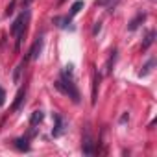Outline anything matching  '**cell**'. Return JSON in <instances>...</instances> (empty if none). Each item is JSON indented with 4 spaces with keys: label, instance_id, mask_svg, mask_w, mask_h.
Listing matches in <instances>:
<instances>
[{
    "label": "cell",
    "instance_id": "6da1fadb",
    "mask_svg": "<svg viewBox=\"0 0 157 157\" xmlns=\"http://www.w3.org/2000/svg\"><path fill=\"white\" fill-rule=\"evenodd\" d=\"M54 87L59 91V93H63L65 96H68L74 104H78L80 102V91L76 89V83H74V80H72V76H68V74H63L59 80H56V83H54Z\"/></svg>",
    "mask_w": 157,
    "mask_h": 157
},
{
    "label": "cell",
    "instance_id": "52a82bcc",
    "mask_svg": "<svg viewBox=\"0 0 157 157\" xmlns=\"http://www.w3.org/2000/svg\"><path fill=\"white\" fill-rule=\"evenodd\" d=\"M144 19H146V15H144V13H139V15H137V17H135V19H133L131 22H129L128 30H129V32L137 30V28H139V24H140V22H144Z\"/></svg>",
    "mask_w": 157,
    "mask_h": 157
},
{
    "label": "cell",
    "instance_id": "7a4b0ae2",
    "mask_svg": "<svg viewBox=\"0 0 157 157\" xmlns=\"http://www.w3.org/2000/svg\"><path fill=\"white\" fill-rule=\"evenodd\" d=\"M28 21H30V11L26 10V11H22V13L17 17V21H15L13 26H11V35H17V50H19L21 44H22V39H24V33H26V24H28Z\"/></svg>",
    "mask_w": 157,
    "mask_h": 157
},
{
    "label": "cell",
    "instance_id": "9c48e42d",
    "mask_svg": "<svg viewBox=\"0 0 157 157\" xmlns=\"http://www.w3.org/2000/svg\"><path fill=\"white\" fill-rule=\"evenodd\" d=\"M153 39H155V32H153V30H150V32L146 33V37H144V43H142V50H148V48L153 44Z\"/></svg>",
    "mask_w": 157,
    "mask_h": 157
},
{
    "label": "cell",
    "instance_id": "ba28073f",
    "mask_svg": "<svg viewBox=\"0 0 157 157\" xmlns=\"http://www.w3.org/2000/svg\"><path fill=\"white\" fill-rule=\"evenodd\" d=\"M83 153H85V155H93V153H94V142L91 140L89 135L85 137V142H83Z\"/></svg>",
    "mask_w": 157,
    "mask_h": 157
},
{
    "label": "cell",
    "instance_id": "e0dca14e",
    "mask_svg": "<svg viewBox=\"0 0 157 157\" xmlns=\"http://www.w3.org/2000/svg\"><path fill=\"white\" fill-rule=\"evenodd\" d=\"M15 4H17L15 0H11V4H10V6H8V10H6V15H11V13H13V10H15Z\"/></svg>",
    "mask_w": 157,
    "mask_h": 157
},
{
    "label": "cell",
    "instance_id": "9a60e30c",
    "mask_svg": "<svg viewBox=\"0 0 157 157\" xmlns=\"http://www.w3.org/2000/svg\"><path fill=\"white\" fill-rule=\"evenodd\" d=\"M151 67H153V59H150V61L144 65V70H140V72H139V76H146V74L151 70Z\"/></svg>",
    "mask_w": 157,
    "mask_h": 157
},
{
    "label": "cell",
    "instance_id": "5bb4252c",
    "mask_svg": "<svg viewBox=\"0 0 157 157\" xmlns=\"http://www.w3.org/2000/svg\"><path fill=\"white\" fill-rule=\"evenodd\" d=\"M22 67H24V63H21V65L15 68V74H13V82H15V83H19V82H21V72H22Z\"/></svg>",
    "mask_w": 157,
    "mask_h": 157
},
{
    "label": "cell",
    "instance_id": "7c38bea8",
    "mask_svg": "<svg viewBox=\"0 0 157 157\" xmlns=\"http://www.w3.org/2000/svg\"><path fill=\"white\" fill-rule=\"evenodd\" d=\"M70 21H72V19H70L68 15H67V17H63V19H59V17H57V19H54V22H56L59 28H65L67 24H70Z\"/></svg>",
    "mask_w": 157,
    "mask_h": 157
},
{
    "label": "cell",
    "instance_id": "5b68a950",
    "mask_svg": "<svg viewBox=\"0 0 157 157\" xmlns=\"http://www.w3.org/2000/svg\"><path fill=\"white\" fill-rule=\"evenodd\" d=\"M13 146H15L19 151H30V142H28V137L15 139V140H13Z\"/></svg>",
    "mask_w": 157,
    "mask_h": 157
},
{
    "label": "cell",
    "instance_id": "8fae6325",
    "mask_svg": "<svg viewBox=\"0 0 157 157\" xmlns=\"http://www.w3.org/2000/svg\"><path fill=\"white\" fill-rule=\"evenodd\" d=\"M82 8H83V2H82V0H78V2H74V4H72V8H70V13H68V17L72 19L74 15H78Z\"/></svg>",
    "mask_w": 157,
    "mask_h": 157
},
{
    "label": "cell",
    "instance_id": "ac0fdd59",
    "mask_svg": "<svg viewBox=\"0 0 157 157\" xmlns=\"http://www.w3.org/2000/svg\"><path fill=\"white\" fill-rule=\"evenodd\" d=\"M4 102H6V91L0 87V105H4Z\"/></svg>",
    "mask_w": 157,
    "mask_h": 157
},
{
    "label": "cell",
    "instance_id": "30bf717a",
    "mask_svg": "<svg viewBox=\"0 0 157 157\" xmlns=\"http://www.w3.org/2000/svg\"><path fill=\"white\" fill-rule=\"evenodd\" d=\"M24 94H26V89H21V91L17 93V100H15V104H13V111H19V109H21V105H22V102H24Z\"/></svg>",
    "mask_w": 157,
    "mask_h": 157
},
{
    "label": "cell",
    "instance_id": "d6986e66",
    "mask_svg": "<svg viewBox=\"0 0 157 157\" xmlns=\"http://www.w3.org/2000/svg\"><path fill=\"white\" fill-rule=\"evenodd\" d=\"M98 32H100V24L96 22V26H94V30H93V33H98Z\"/></svg>",
    "mask_w": 157,
    "mask_h": 157
},
{
    "label": "cell",
    "instance_id": "8992f818",
    "mask_svg": "<svg viewBox=\"0 0 157 157\" xmlns=\"http://www.w3.org/2000/svg\"><path fill=\"white\" fill-rule=\"evenodd\" d=\"M43 118H44V113L41 111V109H37V111H33L32 113V117H30V126H37V124H41L43 122Z\"/></svg>",
    "mask_w": 157,
    "mask_h": 157
},
{
    "label": "cell",
    "instance_id": "4fadbf2b",
    "mask_svg": "<svg viewBox=\"0 0 157 157\" xmlns=\"http://www.w3.org/2000/svg\"><path fill=\"white\" fill-rule=\"evenodd\" d=\"M98 82H100V76L94 74V83H93V104H96V89H98Z\"/></svg>",
    "mask_w": 157,
    "mask_h": 157
},
{
    "label": "cell",
    "instance_id": "3957f363",
    "mask_svg": "<svg viewBox=\"0 0 157 157\" xmlns=\"http://www.w3.org/2000/svg\"><path fill=\"white\" fill-rule=\"evenodd\" d=\"M52 118L56 122V126L52 129V137H61L65 133V129H67V124H65V120H63V117L59 113H52Z\"/></svg>",
    "mask_w": 157,
    "mask_h": 157
},
{
    "label": "cell",
    "instance_id": "ffe728a7",
    "mask_svg": "<svg viewBox=\"0 0 157 157\" xmlns=\"http://www.w3.org/2000/svg\"><path fill=\"white\" fill-rule=\"evenodd\" d=\"M128 118H129V115H128V113H126V115H122V118H120V122H126V120H128Z\"/></svg>",
    "mask_w": 157,
    "mask_h": 157
},
{
    "label": "cell",
    "instance_id": "277c9868",
    "mask_svg": "<svg viewBox=\"0 0 157 157\" xmlns=\"http://www.w3.org/2000/svg\"><path fill=\"white\" fill-rule=\"evenodd\" d=\"M41 50H43V35L41 37H37V41L33 43V46L30 48V56H28V59H32V61H35V59H39V56H41Z\"/></svg>",
    "mask_w": 157,
    "mask_h": 157
},
{
    "label": "cell",
    "instance_id": "2e32d148",
    "mask_svg": "<svg viewBox=\"0 0 157 157\" xmlns=\"http://www.w3.org/2000/svg\"><path fill=\"white\" fill-rule=\"evenodd\" d=\"M109 2H113V0H94V6L96 8H102V6H107Z\"/></svg>",
    "mask_w": 157,
    "mask_h": 157
}]
</instances>
